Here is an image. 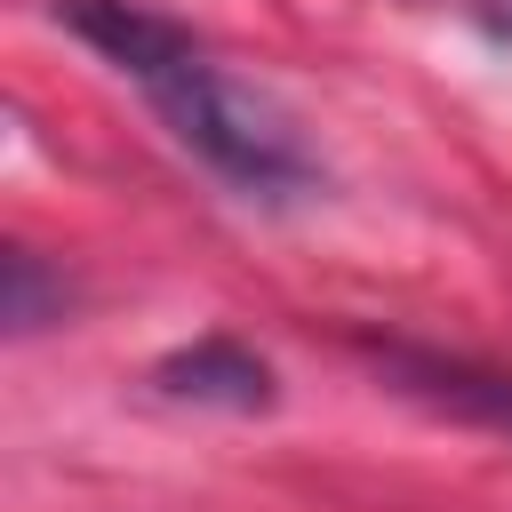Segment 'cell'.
<instances>
[{
  "instance_id": "1",
  "label": "cell",
  "mask_w": 512,
  "mask_h": 512,
  "mask_svg": "<svg viewBox=\"0 0 512 512\" xmlns=\"http://www.w3.org/2000/svg\"><path fill=\"white\" fill-rule=\"evenodd\" d=\"M56 24L72 40H88L120 80H136L144 104L160 112V128L208 176H224L240 200H296L320 184V160L296 136V120L256 80L224 72L176 16H160L144 0H56Z\"/></svg>"
},
{
  "instance_id": "2",
  "label": "cell",
  "mask_w": 512,
  "mask_h": 512,
  "mask_svg": "<svg viewBox=\"0 0 512 512\" xmlns=\"http://www.w3.org/2000/svg\"><path fill=\"white\" fill-rule=\"evenodd\" d=\"M360 352L424 408L456 416V424H488L512 432V368H480L464 352H432V344H400V336H360Z\"/></svg>"
},
{
  "instance_id": "3",
  "label": "cell",
  "mask_w": 512,
  "mask_h": 512,
  "mask_svg": "<svg viewBox=\"0 0 512 512\" xmlns=\"http://www.w3.org/2000/svg\"><path fill=\"white\" fill-rule=\"evenodd\" d=\"M152 384H160L168 400H200V408H240V416L272 408V368H264L240 336H200V344H176V352L152 368Z\"/></svg>"
},
{
  "instance_id": "4",
  "label": "cell",
  "mask_w": 512,
  "mask_h": 512,
  "mask_svg": "<svg viewBox=\"0 0 512 512\" xmlns=\"http://www.w3.org/2000/svg\"><path fill=\"white\" fill-rule=\"evenodd\" d=\"M48 320H64V272L48 280V272H40V256H32V248H16V256H8V328H16V336H32V328H48Z\"/></svg>"
},
{
  "instance_id": "5",
  "label": "cell",
  "mask_w": 512,
  "mask_h": 512,
  "mask_svg": "<svg viewBox=\"0 0 512 512\" xmlns=\"http://www.w3.org/2000/svg\"><path fill=\"white\" fill-rule=\"evenodd\" d=\"M472 24H480L488 40H504V48H512V0H472Z\"/></svg>"
}]
</instances>
